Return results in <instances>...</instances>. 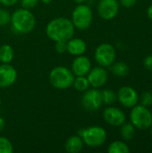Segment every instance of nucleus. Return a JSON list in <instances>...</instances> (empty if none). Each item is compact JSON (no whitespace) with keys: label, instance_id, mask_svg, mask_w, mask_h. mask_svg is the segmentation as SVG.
<instances>
[{"label":"nucleus","instance_id":"f257e3e1","mask_svg":"<svg viewBox=\"0 0 152 153\" xmlns=\"http://www.w3.org/2000/svg\"><path fill=\"white\" fill-rule=\"evenodd\" d=\"M74 26L71 20L65 17H57L51 20L47 27V36L53 41H68L74 35Z\"/></svg>","mask_w":152,"mask_h":153},{"label":"nucleus","instance_id":"f03ea898","mask_svg":"<svg viewBox=\"0 0 152 153\" xmlns=\"http://www.w3.org/2000/svg\"><path fill=\"white\" fill-rule=\"evenodd\" d=\"M11 24L13 30L19 34H28L36 26V18L30 9L20 8L11 14Z\"/></svg>","mask_w":152,"mask_h":153},{"label":"nucleus","instance_id":"7ed1b4c3","mask_svg":"<svg viewBox=\"0 0 152 153\" xmlns=\"http://www.w3.org/2000/svg\"><path fill=\"white\" fill-rule=\"evenodd\" d=\"M74 74L71 69L65 66H56L53 68L49 73V82L50 84L58 90H66L73 86Z\"/></svg>","mask_w":152,"mask_h":153},{"label":"nucleus","instance_id":"20e7f679","mask_svg":"<svg viewBox=\"0 0 152 153\" xmlns=\"http://www.w3.org/2000/svg\"><path fill=\"white\" fill-rule=\"evenodd\" d=\"M78 135L82 138L84 144L90 148H98L103 145L107 141L106 130L98 126L82 129L79 131Z\"/></svg>","mask_w":152,"mask_h":153},{"label":"nucleus","instance_id":"39448f33","mask_svg":"<svg viewBox=\"0 0 152 153\" xmlns=\"http://www.w3.org/2000/svg\"><path fill=\"white\" fill-rule=\"evenodd\" d=\"M72 22L74 28L83 30H87L92 23L93 13L90 7L84 4H79L72 13Z\"/></svg>","mask_w":152,"mask_h":153},{"label":"nucleus","instance_id":"423d86ee","mask_svg":"<svg viewBox=\"0 0 152 153\" xmlns=\"http://www.w3.org/2000/svg\"><path fill=\"white\" fill-rule=\"evenodd\" d=\"M130 120L135 128L147 130L152 126V113L147 107L136 105L132 108Z\"/></svg>","mask_w":152,"mask_h":153},{"label":"nucleus","instance_id":"0eeeda50","mask_svg":"<svg viewBox=\"0 0 152 153\" xmlns=\"http://www.w3.org/2000/svg\"><path fill=\"white\" fill-rule=\"evenodd\" d=\"M116 52L115 48L109 43H102L95 50L94 58L96 62L103 67H109L116 60Z\"/></svg>","mask_w":152,"mask_h":153},{"label":"nucleus","instance_id":"6e6552de","mask_svg":"<svg viewBox=\"0 0 152 153\" xmlns=\"http://www.w3.org/2000/svg\"><path fill=\"white\" fill-rule=\"evenodd\" d=\"M102 95L101 91L96 88L87 90L82 98V105L86 111L94 112L100 108L102 106Z\"/></svg>","mask_w":152,"mask_h":153},{"label":"nucleus","instance_id":"1a4fd4ad","mask_svg":"<svg viewBox=\"0 0 152 153\" xmlns=\"http://www.w3.org/2000/svg\"><path fill=\"white\" fill-rule=\"evenodd\" d=\"M119 12V3L117 0H99L98 4L99 15L106 21L114 19Z\"/></svg>","mask_w":152,"mask_h":153},{"label":"nucleus","instance_id":"9d476101","mask_svg":"<svg viewBox=\"0 0 152 153\" xmlns=\"http://www.w3.org/2000/svg\"><path fill=\"white\" fill-rule=\"evenodd\" d=\"M117 100L124 107L132 108L138 104L139 95L133 87L124 86L117 92Z\"/></svg>","mask_w":152,"mask_h":153},{"label":"nucleus","instance_id":"9b49d317","mask_svg":"<svg viewBox=\"0 0 152 153\" xmlns=\"http://www.w3.org/2000/svg\"><path fill=\"white\" fill-rule=\"evenodd\" d=\"M86 76L89 81L90 86H91L92 88H96V89H99L104 86L108 78L107 70L105 69V67L100 66V65L90 69Z\"/></svg>","mask_w":152,"mask_h":153},{"label":"nucleus","instance_id":"f8f14e48","mask_svg":"<svg viewBox=\"0 0 152 153\" xmlns=\"http://www.w3.org/2000/svg\"><path fill=\"white\" fill-rule=\"evenodd\" d=\"M103 118L112 126H121L126 120L125 114L116 107H108L103 111Z\"/></svg>","mask_w":152,"mask_h":153},{"label":"nucleus","instance_id":"ddd939ff","mask_svg":"<svg viewBox=\"0 0 152 153\" xmlns=\"http://www.w3.org/2000/svg\"><path fill=\"white\" fill-rule=\"evenodd\" d=\"M17 79V71L10 64L0 65V88H7L13 85Z\"/></svg>","mask_w":152,"mask_h":153},{"label":"nucleus","instance_id":"4468645a","mask_svg":"<svg viewBox=\"0 0 152 153\" xmlns=\"http://www.w3.org/2000/svg\"><path fill=\"white\" fill-rule=\"evenodd\" d=\"M90 69L91 62L89 57L83 55L76 56V58L72 63L71 70L74 76H86Z\"/></svg>","mask_w":152,"mask_h":153},{"label":"nucleus","instance_id":"2eb2a0df","mask_svg":"<svg viewBox=\"0 0 152 153\" xmlns=\"http://www.w3.org/2000/svg\"><path fill=\"white\" fill-rule=\"evenodd\" d=\"M67 52L74 56L83 55L87 50L86 42L80 38H72L67 42Z\"/></svg>","mask_w":152,"mask_h":153},{"label":"nucleus","instance_id":"dca6fc26","mask_svg":"<svg viewBox=\"0 0 152 153\" xmlns=\"http://www.w3.org/2000/svg\"><path fill=\"white\" fill-rule=\"evenodd\" d=\"M83 145V140L80 135H73L66 140L65 143V149L69 153H78L82 152Z\"/></svg>","mask_w":152,"mask_h":153},{"label":"nucleus","instance_id":"f3484780","mask_svg":"<svg viewBox=\"0 0 152 153\" xmlns=\"http://www.w3.org/2000/svg\"><path fill=\"white\" fill-rule=\"evenodd\" d=\"M13 57L14 51L10 45L4 44L0 47V62L2 64H10Z\"/></svg>","mask_w":152,"mask_h":153},{"label":"nucleus","instance_id":"a211bd4d","mask_svg":"<svg viewBox=\"0 0 152 153\" xmlns=\"http://www.w3.org/2000/svg\"><path fill=\"white\" fill-rule=\"evenodd\" d=\"M109 67L113 74L117 77H125L128 75L130 71L128 65H126L124 62H114Z\"/></svg>","mask_w":152,"mask_h":153},{"label":"nucleus","instance_id":"6ab92c4d","mask_svg":"<svg viewBox=\"0 0 152 153\" xmlns=\"http://www.w3.org/2000/svg\"><path fill=\"white\" fill-rule=\"evenodd\" d=\"M120 134H121L122 138L125 141H131L135 136V127L133 126V125L132 123L125 122L121 126Z\"/></svg>","mask_w":152,"mask_h":153},{"label":"nucleus","instance_id":"aec40b11","mask_svg":"<svg viewBox=\"0 0 152 153\" xmlns=\"http://www.w3.org/2000/svg\"><path fill=\"white\" fill-rule=\"evenodd\" d=\"M108 152L109 153H129L130 149L125 143L122 141H115L109 144Z\"/></svg>","mask_w":152,"mask_h":153},{"label":"nucleus","instance_id":"412c9836","mask_svg":"<svg viewBox=\"0 0 152 153\" xmlns=\"http://www.w3.org/2000/svg\"><path fill=\"white\" fill-rule=\"evenodd\" d=\"M73 86L77 91L80 92H84L85 91H87L90 87L87 76H75Z\"/></svg>","mask_w":152,"mask_h":153},{"label":"nucleus","instance_id":"4be33fe9","mask_svg":"<svg viewBox=\"0 0 152 153\" xmlns=\"http://www.w3.org/2000/svg\"><path fill=\"white\" fill-rule=\"evenodd\" d=\"M101 95H102V101L104 104L106 105H112L114 104L116 100H117V94L113 91L112 90H104L101 91Z\"/></svg>","mask_w":152,"mask_h":153},{"label":"nucleus","instance_id":"5701e85b","mask_svg":"<svg viewBox=\"0 0 152 153\" xmlns=\"http://www.w3.org/2000/svg\"><path fill=\"white\" fill-rule=\"evenodd\" d=\"M13 147L10 140L6 137L0 136V153H12Z\"/></svg>","mask_w":152,"mask_h":153},{"label":"nucleus","instance_id":"b1692460","mask_svg":"<svg viewBox=\"0 0 152 153\" xmlns=\"http://www.w3.org/2000/svg\"><path fill=\"white\" fill-rule=\"evenodd\" d=\"M11 22V13L8 10L0 8V27L7 25Z\"/></svg>","mask_w":152,"mask_h":153},{"label":"nucleus","instance_id":"393cba45","mask_svg":"<svg viewBox=\"0 0 152 153\" xmlns=\"http://www.w3.org/2000/svg\"><path fill=\"white\" fill-rule=\"evenodd\" d=\"M141 105L144 107H151L152 105V93L151 91H144L141 96Z\"/></svg>","mask_w":152,"mask_h":153},{"label":"nucleus","instance_id":"a878e982","mask_svg":"<svg viewBox=\"0 0 152 153\" xmlns=\"http://www.w3.org/2000/svg\"><path fill=\"white\" fill-rule=\"evenodd\" d=\"M67 41H56L55 45V49L58 54H64L67 52Z\"/></svg>","mask_w":152,"mask_h":153},{"label":"nucleus","instance_id":"bb28decb","mask_svg":"<svg viewBox=\"0 0 152 153\" xmlns=\"http://www.w3.org/2000/svg\"><path fill=\"white\" fill-rule=\"evenodd\" d=\"M22 8L25 9H31L34 8L39 2V0H20Z\"/></svg>","mask_w":152,"mask_h":153},{"label":"nucleus","instance_id":"cd10ccee","mask_svg":"<svg viewBox=\"0 0 152 153\" xmlns=\"http://www.w3.org/2000/svg\"><path fill=\"white\" fill-rule=\"evenodd\" d=\"M137 0H120V4L125 8H131L135 5Z\"/></svg>","mask_w":152,"mask_h":153},{"label":"nucleus","instance_id":"c85d7f7f","mask_svg":"<svg viewBox=\"0 0 152 153\" xmlns=\"http://www.w3.org/2000/svg\"><path fill=\"white\" fill-rule=\"evenodd\" d=\"M144 66L147 70L152 72V55L151 56H148L145 59H144Z\"/></svg>","mask_w":152,"mask_h":153},{"label":"nucleus","instance_id":"c756f323","mask_svg":"<svg viewBox=\"0 0 152 153\" xmlns=\"http://www.w3.org/2000/svg\"><path fill=\"white\" fill-rule=\"evenodd\" d=\"M19 0H0V3L4 6H13L16 3H18Z\"/></svg>","mask_w":152,"mask_h":153},{"label":"nucleus","instance_id":"7c9ffc66","mask_svg":"<svg viewBox=\"0 0 152 153\" xmlns=\"http://www.w3.org/2000/svg\"><path fill=\"white\" fill-rule=\"evenodd\" d=\"M147 15H148V17H149V19L152 21V4H151L150 6H149V8H148V10H147Z\"/></svg>","mask_w":152,"mask_h":153},{"label":"nucleus","instance_id":"2f4dec72","mask_svg":"<svg viewBox=\"0 0 152 153\" xmlns=\"http://www.w3.org/2000/svg\"><path fill=\"white\" fill-rule=\"evenodd\" d=\"M4 126H5V123H4V120L3 117H0V132H2L4 128Z\"/></svg>","mask_w":152,"mask_h":153},{"label":"nucleus","instance_id":"473e14b6","mask_svg":"<svg viewBox=\"0 0 152 153\" xmlns=\"http://www.w3.org/2000/svg\"><path fill=\"white\" fill-rule=\"evenodd\" d=\"M40 2H42L43 4H50L53 0H39Z\"/></svg>","mask_w":152,"mask_h":153},{"label":"nucleus","instance_id":"72a5a7b5","mask_svg":"<svg viewBox=\"0 0 152 153\" xmlns=\"http://www.w3.org/2000/svg\"><path fill=\"white\" fill-rule=\"evenodd\" d=\"M73 1H74L77 4H83L86 0H73Z\"/></svg>","mask_w":152,"mask_h":153},{"label":"nucleus","instance_id":"f704fd0d","mask_svg":"<svg viewBox=\"0 0 152 153\" xmlns=\"http://www.w3.org/2000/svg\"><path fill=\"white\" fill-rule=\"evenodd\" d=\"M1 104H2V100H1V98H0V108H1Z\"/></svg>","mask_w":152,"mask_h":153},{"label":"nucleus","instance_id":"c9c22d12","mask_svg":"<svg viewBox=\"0 0 152 153\" xmlns=\"http://www.w3.org/2000/svg\"><path fill=\"white\" fill-rule=\"evenodd\" d=\"M151 134H152V126H151Z\"/></svg>","mask_w":152,"mask_h":153}]
</instances>
